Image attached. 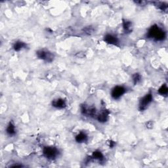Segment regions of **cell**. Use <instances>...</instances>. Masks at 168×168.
Segmentation results:
<instances>
[{
  "label": "cell",
  "instance_id": "obj_1",
  "mask_svg": "<svg viewBox=\"0 0 168 168\" xmlns=\"http://www.w3.org/2000/svg\"><path fill=\"white\" fill-rule=\"evenodd\" d=\"M147 37L156 42H162L166 38V32L158 25H153L149 30Z\"/></svg>",
  "mask_w": 168,
  "mask_h": 168
},
{
  "label": "cell",
  "instance_id": "obj_2",
  "mask_svg": "<svg viewBox=\"0 0 168 168\" xmlns=\"http://www.w3.org/2000/svg\"><path fill=\"white\" fill-rule=\"evenodd\" d=\"M43 154L49 160H54L59 156V151L54 146H45L43 149Z\"/></svg>",
  "mask_w": 168,
  "mask_h": 168
},
{
  "label": "cell",
  "instance_id": "obj_3",
  "mask_svg": "<svg viewBox=\"0 0 168 168\" xmlns=\"http://www.w3.org/2000/svg\"><path fill=\"white\" fill-rule=\"evenodd\" d=\"M36 55L39 59L43 60L47 63L53 62L55 59V55L53 53L45 49L38 50L36 52Z\"/></svg>",
  "mask_w": 168,
  "mask_h": 168
},
{
  "label": "cell",
  "instance_id": "obj_4",
  "mask_svg": "<svg viewBox=\"0 0 168 168\" xmlns=\"http://www.w3.org/2000/svg\"><path fill=\"white\" fill-rule=\"evenodd\" d=\"M152 100H153V95H152V92H149L146 94L139 102V108L140 111L145 110L148 108L149 104H151Z\"/></svg>",
  "mask_w": 168,
  "mask_h": 168
},
{
  "label": "cell",
  "instance_id": "obj_5",
  "mask_svg": "<svg viewBox=\"0 0 168 168\" xmlns=\"http://www.w3.org/2000/svg\"><path fill=\"white\" fill-rule=\"evenodd\" d=\"M127 91V89L124 86L117 85L112 89L111 91V96L114 99L117 100L120 99Z\"/></svg>",
  "mask_w": 168,
  "mask_h": 168
},
{
  "label": "cell",
  "instance_id": "obj_6",
  "mask_svg": "<svg viewBox=\"0 0 168 168\" xmlns=\"http://www.w3.org/2000/svg\"><path fill=\"white\" fill-rule=\"evenodd\" d=\"M81 113H82L84 115L93 117V116L96 114V109L95 107H93V106L89 107V106H87L84 104L81 106Z\"/></svg>",
  "mask_w": 168,
  "mask_h": 168
},
{
  "label": "cell",
  "instance_id": "obj_7",
  "mask_svg": "<svg viewBox=\"0 0 168 168\" xmlns=\"http://www.w3.org/2000/svg\"><path fill=\"white\" fill-rule=\"evenodd\" d=\"M109 111L107 110H103L100 111V113L96 116V119L100 123H105L109 120Z\"/></svg>",
  "mask_w": 168,
  "mask_h": 168
},
{
  "label": "cell",
  "instance_id": "obj_8",
  "mask_svg": "<svg viewBox=\"0 0 168 168\" xmlns=\"http://www.w3.org/2000/svg\"><path fill=\"white\" fill-rule=\"evenodd\" d=\"M52 106L53 107L59 109H63L67 106V103L63 99H57L53 100Z\"/></svg>",
  "mask_w": 168,
  "mask_h": 168
},
{
  "label": "cell",
  "instance_id": "obj_9",
  "mask_svg": "<svg viewBox=\"0 0 168 168\" xmlns=\"http://www.w3.org/2000/svg\"><path fill=\"white\" fill-rule=\"evenodd\" d=\"M104 40L105 41V42H106L107 43L110 45H114L118 44L119 42L118 38H117L116 35L110 34H108L106 35H104Z\"/></svg>",
  "mask_w": 168,
  "mask_h": 168
},
{
  "label": "cell",
  "instance_id": "obj_10",
  "mask_svg": "<svg viewBox=\"0 0 168 168\" xmlns=\"http://www.w3.org/2000/svg\"><path fill=\"white\" fill-rule=\"evenodd\" d=\"M6 133L9 137H13L17 133V129L15 125L12 121H10L7 126Z\"/></svg>",
  "mask_w": 168,
  "mask_h": 168
},
{
  "label": "cell",
  "instance_id": "obj_11",
  "mask_svg": "<svg viewBox=\"0 0 168 168\" xmlns=\"http://www.w3.org/2000/svg\"><path fill=\"white\" fill-rule=\"evenodd\" d=\"M88 137L85 133L84 132H80L79 134H78L76 137V141L77 142H79V143H83V142H85L88 141Z\"/></svg>",
  "mask_w": 168,
  "mask_h": 168
},
{
  "label": "cell",
  "instance_id": "obj_12",
  "mask_svg": "<svg viewBox=\"0 0 168 168\" xmlns=\"http://www.w3.org/2000/svg\"><path fill=\"white\" fill-rule=\"evenodd\" d=\"M27 47V43L22 42V41H17L15 42L13 45V49L15 51H20V50H22Z\"/></svg>",
  "mask_w": 168,
  "mask_h": 168
},
{
  "label": "cell",
  "instance_id": "obj_13",
  "mask_svg": "<svg viewBox=\"0 0 168 168\" xmlns=\"http://www.w3.org/2000/svg\"><path fill=\"white\" fill-rule=\"evenodd\" d=\"M123 28L125 33L131 32L132 30V23L129 20H124L123 22Z\"/></svg>",
  "mask_w": 168,
  "mask_h": 168
},
{
  "label": "cell",
  "instance_id": "obj_14",
  "mask_svg": "<svg viewBox=\"0 0 168 168\" xmlns=\"http://www.w3.org/2000/svg\"><path fill=\"white\" fill-rule=\"evenodd\" d=\"M92 157L95 160H98L99 162H102L104 160V156L103 154V153L100 151H95L93 152V153L92 154Z\"/></svg>",
  "mask_w": 168,
  "mask_h": 168
},
{
  "label": "cell",
  "instance_id": "obj_15",
  "mask_svg": "<svg viewBox=\"0 0 168 168\" xmlns=\"http://www.w3.org/2000/svg\"><path fill=\"white\" fill-rule=\"evenodd\" d=\"M168 93V88L166 84L162 85L158 89V93L162 96H166Z\"/></svg>",
  "mask_w": 168,
  "mask_h": 168
},
{
  "label": "cell",
  "instance_id": "obj_16",
  "mask_svg": "<svg viewBox=\"0 0 168 168\" xmlns=\"http://www.w3.org/2000/svg\"><path fill=\"white\" fill-rule=\"evenodd\" d=\"M141 79H142L141 76L139 73H135L133 75V77H132V80H133V84L135 85H137V84H138L139 83H140L141 81Z\"/></svg>",
  "mask_w": 168,
  "mask_h": 168
},
{
  "label": "cell",
  "instance_id": "obj_17",
  "mask_svg": "<svg viewBox=\"0 0 168 168\" xmlns=\"http://www.w3.org/2000/svg\"><path fill=\"white\" fill-rule=\"evenodd\" d=\"M84 31L86 34L90 35L94 33V28L93 27H91V26H88L84 28Z\"/></svg>",
  "mask_w": 168,
  "mask_h": 168
},
{
  "label": "cell",
  "instance_id": "obj_18",
  "mask_svg": "<svg viewBox=\"0 0 168 168\" xmlns=\"http://www.w3.org/2000/svg\"><path fill=\"white\" fill-rule=\"evenodd\" d=\"M146 127L148 128H150V129L152 128V127H153V123H152V121H149L148 123L146 124Z\"/></svg>",
  "mask_w": 168,
  "mask_h": 168
},
{
  "label": "cell",
  "instance_id": "obj_19",
  "mask_svg": "<svg viewBox=\"0 0 168 168\" xmlns=\"http://www.w3.org/2000/svg\"><path fill=\"white\" fill-rule=\"evenodd\" d=\"M115 145V142L114 141H110V147H111V148H113V147Z\"/></svg>",
  "mask_w": 168,
  "mask_h": 168
}]
</instances>
